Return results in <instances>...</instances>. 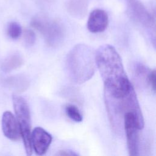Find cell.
I'll use <instances>...</instances> for the list:
<instances>
[{"instance_id": "1", "label": "cell", "mask_w": 156, "mask_h": 156, "mask_svg": "<svg viewBox=\"0 0 156 156\" xmlns=\"http://www.w3.org/2000/svg\"><path fill=\"white\" fill-rule=\"evenodd\" d=\"M95 62L104 84V93L121 96L133 87L126 74L120 55L110 44L101 46L95 52Z\"/></svg>"}, {"instance_id": "11", "label": "cell", "mask_w": 156, "mask_h": 156, "mask_svg": "<svg viewBox=\"0 0 156 156\" xmlns=\"http://www.w3.org/2000/svg\"><path fill=\"white\" fill-rule=\"evenodd\" d=\"M23 63V59L21 56L17 54H13L9 55L3 62L2 69L5 73H9L20 67Z\"/></svg>"}, {"instance_id": "4", "label": "cell", "mask_w": 156, "mask_h": 156, "mask_svg": "<svg viewBox=\"0 0 156 156\" xmlns=\"http://www.w3.org/2000/svg\"><path fill=\"white\" fill-rule=\"evenodd\" d=\"M16 121L23 138L26 154L30 155L32 152L31 144V121L29 106L26 100L16 94L12 97Z\"/></svg>"}, {"instance_id": "14", "label": "cell", "mask_w": 156, "mask_h": 156, "mask_svg": "<svg viewBox=\"0 0 156 156\" xmlns=\"http://www.w3.org/2000/svg\"><path fill=\"white\" fill-rule=\"evenodd\" d=\"M21 27L16 22H11L7 27V33L9 37L13 39H17L21 34Z\"/></svg>"}, {"instance_id": "9", "label": "cell", "mask_w": 156, "mask_h": 156, "mask_svg": "<svg viewBox=\"0 0 156 156\" xmlns=\"http://www.w3.org/2000/svg\"><path fill=\"white\" fill-rule=\"evenodd\" d=\"M2 129L4 135L12 141H17L21 136L16 119L9 111L5 112L2 116Z\"/></svg>"}, {"instance_id": "2", "label": "cell", "mask_w": 156, "mask_h": 156, "mask_svg": "<svg viewBox=\"0 0 156 156\" xmlns=\"http://www.w3.org/2000/svg\"><path fill=\"white\" fill-rule=\"evenodd\" d=\"M104 100L110 122L115 131H119L123 127L124 116L129 112L135 115L140 129L141 130L144 127L143 116L133 88L121 96H113L104 93Z\"/></svg>"}, {"instance_id": "16", "label": "cell", "mask_w": 156, "mask_h": 156, "mask_svg": "<svg viewBox=\"0 0 156 156\" xmlns=\"http://www.w3.org/2000/svg\"><path fill=\"white\" fill-rule=\"evenodd\" d=\"M56 155H60V156H73V155H77V154L74 152L72 151L69 150H61L59 151L57 154Z\"/></svg>"}, {"instance_id": "15", "label": "cell", "mask_w": 156, "mask_h": 156, "mask_svg": "<svg viewBox=\"0 0 156 156\" xmlns=\"http://www.w3.org/2000/svg\"><path fill=\"white\" fill-rule=\"evenodd\" d=\"M24 38L26 44L28 46H32L35 41V33L30 29H27L24 32Z\"/></svg>"}, {"instance_id": "10", "label": "cell", "mask_w": 156, "mask_h": 156, "mask_svg": "<svg viewBox=\"0 0 156 156\" xmlns=\"http://www.w3.org/2000/svg\"><path fill=\"white\" fill-rule=\"evenodd\" d=\"M135 74L136 78L143 85L149 87L153 91H155V70H151L145 65L138 63L135 66Z\"/></svg>"}, {"instance_id": "13", "label": "cell", "mask_w": 156, "mask_h": 156, "mask_svg": "<svg viewBox=\"0 0 156 156\" xmlns=\"http://www.w3.org/2000/svg\"><path fill=\"white\" fill-rule=\"evenodd\" d=\"M65 112L68 116L76 122H81L82 116L78 108L73 104H68L65 107Z\"/></svg>"}, {"instance_id": "6", "label": "cell", "mask_w": 156, "mask_h": 156, "mask_svg": "<svg viewBox=\"0 0 156 156\" xmlns=\"http://www.w3.org/2000/svg\"><path fill=\"white\" fill-rule=\"evenodd\" d=\"M123 129L126 135L129 155L131 156L138 155L139 152L138 130L141 129L133 113L129 112L125 114L124 116Z\"/></svg>"}, {"instance_id": "8", "label": "cell", "mask_w": 156, "mask_h": 156, "mask_svg": "<svg viewBox=\"0 0 156 156\" xmlns=\"http://www.w3.org/2000/svg\"><path fill=\"white\" fill-rule=\"evenodd\" d=\"M108 23L107 13L101 9L93 10L88 17L87 29L92 33L102 32L105 30Z\"/></svg>"}, {"instance_id": "3", "label": "cell", "mask_w": 156, "mask_h": 156, "mask_svg": "<svg viewBox=\"0 0 156 156\" xmlns=\"http://www.w3.org/2000/svg\"><path fill=\"white\" fill-rule=\"evenodd\" d=\"M66 69L69 79L74 83L81 84L93 76L96 69L95 53L85 44H77L68 52Z\"/></svg>"}, {"instance_id": "5", "label": "cell", "mask_w": 156, "mask_h": 156, "mask_svg": "<svg viewBox=\"0 0 156 156\" xmlns=\"http://www.w3.org/2000/svg\"><path fill=\"white\" fill-rule=\"evenodd\" d=\"M32 26L43 35L49 46L55 47L62 42L64 31L59 23L43 19H35L32 22Z\"/></svg>"}, {"instance_id": "12", "label": "cell", "mask_w": 156, "mask_h": 156, "mask_svg": "<svg viewBox=\"0 0 156 156\" xmlns=\"http://www.w3.org/2000/svg\"><path fill=\"white\" fill-rule=\"evenodd\" d=\"M7 83L13 88L18 91H23L29 87L28 80L23 76H16L10 79Z\"/></svg>"}, {"instance_id": "7", "label": "cell", "mask_w": 156, "mask_h": 156, "mask_svg": "<svg viewBox=\"0 0 156 156\" xmlns=\"http://www.w3.org/2000/svg\"><path fill=\"white\" fill-rule=\"evenodd\" d=\"M51 141V135L40 127H35L31 133L32 147L37 155L44 154L48 151Z\"/></svg>"}]
</instances>
